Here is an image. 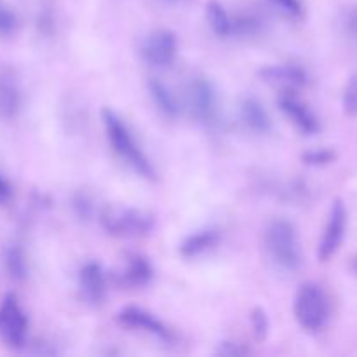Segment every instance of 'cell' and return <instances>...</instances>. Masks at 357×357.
Listing matches in <instances>:
<instances>
[{"label": "cell", "instance_id": "obj_6", "mask_svg": "<svg viewBox=\"0 0 357 357\" xmlns=\"http://www.w3.org/2000/svg\"><path fill=\"white\" fill-rule=\"evenodd\" d=\"M188 105L190 112L199 124L213 129L220 122L218 93L211 80L206 77H195L188 86Z\"/></svg>", "mask_w": 357, "mask_h": 357}, {"label": "cell", "instance_id": "obj_12", "mask_svg": "<svg viewBox=\"0 0 357 357\" xmlns=\"http://www.w3.org/2000/svg\"><path fill=\"white\" fill-rule=\"evenodd\" d=\"M21 105H23V93L17 77L9 66L0 63V119L3 121L14 119L20 114Z\"/></svg>", "mask_w": 357, "mask_h": 357}, {"label": "cell", "instance_id": "obj_10", "mask_svg": "<svg viewBox=\"0 0 357 357\" xmlns=\"http://www.w3.org/2000/svg\"><path fill=\"white\" fill-rule=\"evenodd\" d=\"M279 107L284 112L286 117L296 126V129L300 132H303L307 136H312L316 132H319V119H317V115L314 114V110L305 101L300 100V96L295 91H284L279 96Z\"/></svg>", "mask_w": 357, "mask_h": 357}, {"label": "cell", "instance_id": "obj_21", "mask_svg": "<svg viewBox=\"0 0 357 357\" xmlns=\"http://www.w3.org/2000/svg\"><path fill=\"white\" fill-rule=\"evenodd\" d=\"M268 6L274 7L282 17L286 20H302L303 14H305V9H303L302 2L300 0H267Z\"/></svg>", "mask_w": 357, "mask_h": 357}, {"label": "cell", "instance_id": "obj_29", "mask_svg": "<svg viewBox=\"0 0 357 357\" xmlns=\"http://www.w3.org/2000/svg\"><path fill=\"white\" fill-rule=\"evenodd\" d=\"M10 195H13V187H10L9 181L0 174V204L9 201Z\"/></svg>", "mask_w": 357, "mask_h": 357}, {"label": "cell", "instance_id": "obj_13", "mask_svg": "<svg viewBox=\"0 0 357 357\" xmlns=\"http://www.w3.org/2000/svg\"><path fill=\"white\" fill-rule=\"evenodd\" d=\"M79 286L82 296L93 305H100L107 296V272L98 261H87L79 272Z\"/></svg>", "mask_w": 357, "mask_h": 357}, {"label": "cell", "instance_id": "obj_2", "mask_svg": "<svg viewBox=\"0 0 357 357\" xmlns=\"http://www.w3.org/2000/svg\"><path fill=\"white\" fill-rule=\"evenodd\" d=\"M265 250L272 264L284 272H296L302 267V246L298 230L289 220L275 218L265 229Z\"/></svg>", "mask_w": 357, "mask_h": 357}, {"label": "cell", "instance_id": "obj_17", "mask_svg": "<svg viewBox=\"0 0 357 357\" xmlns=\"http://www.w3.org/2000/svg\"><path fill=\"white\" fill-rule=\"evenodd\" d=\"M149 91L150 96H152L153 103L157 105L160 112H162L166 117H178L181 112L180 103H178V98L174 96L173 91L166 86L164 82H160L159 79H150L149 80Z\"/></svg>", "mask_w": 357, "mask_h": 357}, {"label": "cell", "instance_id": "obj_8", "mask_svg": "<svg viewBox=\"0 0 357 357\" xmlns=\"http://www.w3.org/2000/svg\"><path fill=\"white\" fill-rule=\"evenodd\" d=\"M347 220L349 213L345 208L344 201L337 199L330 209V216H328L326 227H324V234L321 237L319 248H317V257L319 260L328 261L338 253L345 239V232H347Z\"/></svg>", "mask_w": 357, "mask_h": 357}, {"label": "cell", "instance_id": "obj_20", "mask_svg": "<svg viewBox=\"0 0 357 357\" xmlns=\"http://www.w3.org/2000/svg\"><path fill=\"white\" fill-rule=\"evenodd\" d=\"M261 20L255 14H239L234 17V35L232 37H251L260 33Z\"/></svg>", "mask_w": 357, "mask_h": 357}, {"label": "cell", "instance_id": "obj_19", "mask_svg": "<svg viewBox=\"0 0 357 357\" xmlns=\"http://www.w3.org/2000/svg\"><path fill=\"white\" fill-rule=\"evenodd\" d=\"M206 17H208V23L211 26V30L215 31L218 37L229 38L234 35V16H230L227 13L225 7L222 6L216 0H211V2L206 6Z\"/></svg>", "mask_w": 357, "mask_h": 357}, {"label": "cell", "instance_id": "obj_15", "mask_svg": "<svg viewBox=\"0 0 357 357\" xmlns=\"http://www.w3.org/2000/svg\"><path fill=\"white\" fill-rule=\"evenodd\" d=\"M153 279V267L143 255H131L124 271L117 274V282L126 288H143Z\"/></svg>", "mask_w": 357, "mask_h": 357}, {"label": "cell", "instance_id": "obj_22", "mask_svg": "<svg viewBox=\"0 0 357 357\" xmlns=\"http://www.w3.org/2000/svg\"><path fill=\"white\" fill-rule=\"evenodd\" d=\"M340 28L342 35L347 38L349 44L354 45L357 49V6L349 7L347 10H344L340 17Z\"/></svg>", "mask_w": 357, "mask_h": 357}, {"label": "cell", "instance_id": "obj_18", "mask_svg": "<svg viewBox=\"0 0 357 357\" xmlns=\"http://www.w3.org/2000/svg\"><path fill=\"white\" fill-rule=\"evenodd\" d=\"M3 267L10 279L20 282L26 281L30 274V265H28V257L23 248L17 244L7 246V250L3 251Z\"/></svg>", "mask_w": 357, "mask_h": 357}, {"label": "cell", "instance_id": "obj_7", "mask_svg": "<svg viewBox=\"0 0 357 357\" xmlns=\"http://www.w3.org/2000/svg\"><path fill=\"white\" fill-rule=\"evenodd\" d=\"M117 319L122 326L150 335V337L162 342V344L171 345L176 340V337H174L173 331L169 330V326H166L159 317L153 316L149 310L142 309V307H124V309L119 312Z\"/></svg>", "mask_w": 357, "mask_h": 357}, {"label": "cell", "instance_id": "obj_1", "mask_svg": "<svg viewBox=\"0 0 357 357\" xmlns=\"http://www.w3.org/2000/svg\"><path fill=\"white\" fill-rule=\"evenodd\" d=\"M101 121H103L108 142H110L112 149L117 153L119 159L128 164L136 174H139L145 180H157V171L153 167L152 160L143 152L142 146L136 143L135 136L129 131L126 122L119 117V114H115L112 108H103L101 110Z\"/></svg>", "mask_w": 357, "mask_h": 357}, {"label": "cell", "instance_id": "obj_24", "mask_svg": "<svg viewBox=\"0 0 357 357\" xmlns=\"http://www.w3.org/2000/svg\"><path fill=\"white\" fill-rule=\"evenodd\" d=\"M342 105H344V112L349 117H357V70L352 73L347 86H345Z\"/></svg>", "mask_w": 357, "mask_h": 357}, {"label": "cell", "instance_id": "obj_11", "mask_svg": "<svg viewBox=\"0 0 357 357\" xmlns=\"http://www.w3.org/2000/svg\"><path fill=\"white\" fill-rule=\"evenodd\" d=\"M260 79L271 86H279L284 91H296L310 84V75L305 68L295 63L271 65L260 70Z\"/></svg>", "mask_w": 357, "mask_h": 357}, {"label": "cell", "instance_id": "obj_26", "mask_svg": "<svg viewBox=\"0 0 357 357\" xmlns=\"http://www.w3.org/2000/svg\"><path fill=\"white\" fill-rule=\"evenodd\" d=\"M302 159L309 166H328V164H331L337 159V153L330 149H316L303 153Z\"/></svg>", "mask_w": 357, "mask_h": 357}, {"label": "cell", "instance_id": "obj_9", "mask_svg": "<svg viewBox=\"0 0 357 357\" xmlns=\"http://www.w3.org/2000/svg\"><path fill=\"white\" fill-rule=\"evenodd\" d=\"M178 56V38L171 30H155L143 40L142 58L153 68H167Z\"/></svg>", "mask_w": 357, "mask_h": 357}, {"label": "cell", "instance_id": "obj_28", "mask_svg": "<svg viewBox=\"0 0 357 357\" xmlns=\"http://www.w3.org/2000/svg\"><path fill=\"white\" fill-rule=\"evenodd\" d=\"M216 354L218 356H246L250 354V349L244 347L243 344H237V342H230V340H225L222 342V344L218 345V349H216Z\"/></svg>", "mask_w": 357, "mask_h": 357}, {"label": "cell", "instance_id": "obj_23", "mask_svg": "<svg viewBox=\"0 0 357 357\" xmlns=\"http://www.w3.org/2000/svg\"><path fill=\"white\" fill-rule=\"evenodd\" d=\"M250 321L257 340H265L268 331H271V319H268L267 312L264 309H260V307H257V309L251 310Z\"/></svg>", "mask_w": 357, "mask_h": 357}, {"label": "cell", "instance_id": "obj_30", "mask_svg": "<svg viewBox=\"0 0 357 357\" xmlns=\"http://www.w3.org/2000/svg\"><path fill=\"white\" fill-rule=\"evenodd\" d=\"M354 268L357 271V258H356V264H354Z\"/></svg>", "mask_w": 357, "mask_h": 357}, {"label": "cell", "instance_id": "obj_27", "mask_svg": "<svg viewBox=\"0 0 357 357\" xmlns=\"http://www.w3.org/2000/svg\"><path fill=\"white\" fill-rule=\"evenodd\" d=\"M73 211H75V215L79 216L80 220H89L94 211L93 199L87 194H82V192L77 194L75 197H73Z\"/></svg>", "mask_w": 357, "mask_h": 357}, {"label": "cell", "instance_id": "obj_25", "mask_svg": "<svg viewBox=\"0 0 357 357\" xmlns=\"http://www.w3.org/2000/svg\"><path fill=\"white\" fill-rule=\"evenodd\" d=\"M17 24L20 21H17L16 13L0 2V37H10L16 33Z\"/></svg>", "mask_w": 357, "mask_h": 357}, {"label": "cell", "instance_id": "obj_3", "mask_svg": "<svg viewBox=\"0 0 357 357\" xmlns=\"http://www.w3.org/2000/svg\"><path fill=\"white\" fill-rule=\"evenodd\" d=\"M295 319L302 330L309 333L321 331L328 324L331 316L330 296L317 282H303L298 288L293 305Z\"/></svg>", "mask_w": 357, "mask_h": 357}, {"label": "cell", "instance_id": "obj_16", "mask_svg": "<svg viewBox=\"0 0 357 357\" xmlns=\"http://www.w3.org/2000/svg\"><path fill=\"white\" fill-rule=\"evenodd\" d=\"M220 232L216 229H204L185 237L180 244V255L183 258H197L218 246Z\"/></svg>", "mask_w": 357, "mask_h": 357}, {"label": "cell", "instance_id": "obj_4", "mask_svg": "<svg viewBox=\"0 0 357 357\" xmlns=\"http://www.w3.org/2000/svg\"><path fill=\"white\" fill-rule=\"evenodd\" d=\"M100 223L117 237H142L155 229V216L150 211L128 206H107L100 213Z\"/></svg>", "mask_w": 357, "mask_h": 357}, {"label": "cell", "instance_id": "obj_14", "mask_svg": "<svg viewBox=\"0 0 357 357\" xmlns=\"http://www.w3.org/2000/svg\"><path fill=\"white\" fill-rule=\"evenodd\" d=\"M239 115L248 131L255 132V135H268L272 131L271 115L260 103V100H257L255 96H246L241 100Z\"/></svg>", "mask_w": 357, "mask_h": 357}, {"label": "cell", "instance_id": "obj_5", "mask_svg": "<svg viewBox=\"0 0 357 357\" xmlns=\"http://www.w3.org/2000/svg\"><path fill=\"white\" fill-rule=\"evenodd\" d=\"M26 312L14 293H7L0 302V340L10 349H23L28 338Z\"/></svg>", "mask_w": 357, "mask_h": 357}]
</instances>
